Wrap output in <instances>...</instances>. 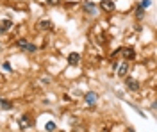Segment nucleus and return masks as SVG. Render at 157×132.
<instances>
[{
    "label": "nucleus",
    "instance_id": "14",
    "mask_svg": "<svg viewBox=\"0 0 157 132\" xmlns=\"http://www.w3.org/2000/svg\"><path fill=\"white\" fill-rule=\"evenodd\" d=\"M136 16H138V18L141 20L143 16H145V9H143V7H139V5H138V11H136Z\"/></svg>",
    "mask_w": 157,
    "mask_h": 132
},
{
    "label": "nucleus",
    "instance_id": "17",
    "mask_svg": "<svg viewBox=\"0 0 157 132\" xmlns=\"http://www.w3.org/2000/svg\"><path fill=\"white\" fill-rule=\"evenodd\" d=\"M46 2L52 4V5H56V4H59V2H61V0H46Z\"/></svg>",
    "mask_w": 157,
    "mask_h": 132
},
{
    "label": "nucleus",
    "instance_id": "1",
    "mask_svg": "<svg viewBox=\"0 0 157 132\" xmlns=\"http://www.w3.org/2000/svg\"><path fill=\"white\" fill-rule=\"evenodd\" d=\"M18 125H20V129L27 130V129H30L32 125H34V121L30 120L29 114H22V116H20V120H18Z\"/></svg>",
    "mask_w": 157,
    "mask_h": 132
},
{
    "label": "nucleus",
    "instance_id": "15",
    "mask_svg": "<svg viewBox=\"0 0 157 132\" xmlns=\"http://www.w3.org/2000/svg\"><path fill=\"white\" fill-rule=\"evenodd\" d=\"M150 4H152V2H150V0H141V2H139V7H143V9H146V7H148Z\"/></svg>",
    "mask_w": 157,
    "mask_h": 132
},
{
    "label": "nucleus",
    "instance_id": "3",
    "mask_svg": "<svg viewBox=\"0 0 157 132\" xmlns=\"http://www.w3.org/2000/svg\"><path fill=\"white\" fill-rule=\"evenodd\" d=\"M36 29H39V30H52L54 23L50 22V20H39V22L36 23Z\"/></svg>",
    "mask_w": 157,
    "mask_h": 132
},
{
    "label": "nucleus",
    "instance_id": "12",
    "mask_svg": "<svg viewBox=\"0 0 157 132\" xmlns=\"http://www.w3.org/2000/svg\"><path fill=\"white\" fill-rule=\"evenodd\" d=\"M0 105H2V109H5V111L13 109V104H11V102H7L5 98H0Z\"/></svg>",
    "mask_w": 157,
    "mask_h": 132
},
{
    "label": "nucleus",
    "instance_id": "18",
    "mask_svg": "<svg viewBox=\"0 0 157 132\" xmlns=\"http://www.w3.org/2000/svg\"><path fill=\"white\" fill-rule=\"evenodd\" d=\"M41 84H50V79L46 77V79H41Z\"/></svg>",
    "mask_w": 157,
    "mask_h": 132
},
{
    "label": "nucleus",
    "instance_id": "5",
    "mask_svg": "<svg viewBox=\"0 0 157 132\" xmlns=\"http://www.w3.org/2000/svg\"><path fill=\"white\" fill-rule=\"evenodd\" d=\"M97 98H98V95L95 93V91H89V93L84 95V102H86L87 105H93L95 102H97Z\"/></svg>",
    "mask_w": 157,
    "mask_h": 132
},
{
    "label": "nucleus",
    "instance_id": "7",
    "mask_svg": "<svg viewBox=\"0 0 157 132\" xmlns=\"http://www.w3.org/2000/svg\"><path fill=\"white\" fill-rule=\"evenodd\" d=\"M127 73H129V64L127 63H121L118 66V75L120 77H127Z\"/></svg>",
    "mask_w": 157,
    "mask_h": 132
},
{
    "label": "nucleus",
    "instance_id": "6",
    "mask_svg": "<svg viewBox=\"0 0 157 132\" xmlns=\"http://www.w3.org/2000/svg\"><path fill=\"white\" fill-rule=\"evenodd\" d=\"M80 61V55L77 54V52H72V54H68V64H72V66H77Z\"/></svg>",
    "mask_w": 157,
    "mask_h": 132
},
{
    "label": "nucleus",
    "instance_id": "2",
    "mask_svg": "<svg viewBox=\"0 0 157 132\" xmlns=\"http://www.w3.org/2000/svg\"><path fill=\"white\" fill-rule=\"evenodd\" d=\"M16 45L20 48H23V50H27V52H36L38 48H36V45H30L29 41H25V39H18L16 41Z\"/></svg>",
    "mask_w": 157,
    "mask_h": 132
},
{
    "label": "nucleus",
    "instance_id": "16",
    "mask_svg": "<svg viewBox=\"0 0 157 132\" xmlns=\"http://www.w3.org/2000/svg\"><path fill=\"white\" fill-rule=\"evenodd\" d=\"M2 66H4V70H7V71H11V64H9V63H4Z\"/></svg>",
    "mask_w": 157,
    "mask_h": 132
},
{
    "label": "nucleus",
    "instance_id": "4",
    "mask_svg": "<svg viewBox=\"0 0 157 132\" xmlns=\"http://www.w3.org/2000/svg\"><path fill=\"white\" fill-rule=\"evenodd\" d=\"M125 86H127V88L131 89V91H138V89H139L138 81H134L132 77H127V79H125Z\"/></svg>",
    "mask_w": 157,
    "mask_h": 132
},
{
    "label": "nucleus",
    "instance_id": "13",
    "mask_svg": "<svg viewBox=\"0 0 157 132\" xmlns=\"http://www.w3.org/2000/svg\"><path fill=\"white\" fill-rule=\"evenodd\" d=\"M45 130H46V132H54V130H56V123H54V121H48V123L45 125Z\"/></svg>",
    "mask_w": 157,
    "mask_h": 132
},
{
    "label": "nucleus",
    "instance_id": "10",
    "mask_svg": "<svg viewBox=\"0 0 157 132\" xmlns=\"http://www.w3.org/2000/svg\"><path fill=\"white\" fill-rule=\"evenodd\" d=\"M11 25H13L11 20H4V22H0V32H5V30L11 27Z\"/></svg>",
    "mask_w": 157,
    "mask_h": 132
},
{
    "label": "nucleus",
    "instance_id": "11",
    "mask_svg": "<svg viewBox=\"0 0 157 132\" xmlns=\"http://www.w3.org/2000/svg\"><path fill=\"white\" fill-rule=\"evenodd\" d=\"M84 11H86V13H89V15H95V13H97V7H95L93 4L86 2V4H84Z\"/></svg>",
    "mask_w": 157,
    "mask_h": 132
},
{
    "label": "nucleus",
    "instance_id": "9",
    "mask_svg": "<svg viewBox=\"0 0 157 132\" xmlns=\"http://www.w3.org/2000/svg\"><path fill=\"white\" fill-rule=\"evenodd\" d=\"M102 9L113 11V9H114V2H113V0H102Z\"/></svg>",
    "mask_w": 157,
    "mask_h": 132
},
{
    "label": "nucleus",
    "instance_id": "8",
    "mask_svg": "<svg viewBox=\"0 0 157 132\" xmlns=\"http://www.w3.org/2000/svg\"><path fill=\"white\" fill-rule=\"evenodd\" d=\"M121 54H123L125 59H134V57H136L134 48H121Z\"/></svg>",
    "mask_w": 157,
    "mask_h": 132
}]
</instances>
